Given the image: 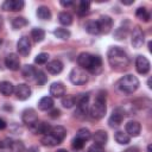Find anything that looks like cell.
Segmentation results:
<instances>
[{"label": "cell", "mask_w": 152, "mask_h": 152, "mask_svg": "<svg viewBox=\"0 0 152 152\" xmlns=\"http://www.w3.org/2000/svg\"><path fill=\"white\" fill-rule=\"evenodd\" d=\"M27 152H39V148L37 146H32V147H30L27 150Z\"/></svg>", "instance_id": "681fc988"}, {"label": "cell", "mask_w": 152, "mask_h": 152, "mask_svg": "<svg viewBox=\"0 0 152 152\" xmlns=\"http://www.w3.org/2000/svg\"><path fill=\"white\" fill-rule=\"evenodd\" d=\"M21 119H23V122L27 126V127H31L33 125H36L38 122V116H37V113L34 109L32 108H27L23 112V115H21Z\"/></svg>", "instance_id": "52a82bcc"}, {"label": "cell", "mask_w": 152, "mask_h": 152, "mask_svg": "<svg viewBox=\"0 0 152 152\" xmlns=\"http://www.w3.org/2000/svg\"><path fill=\"white\" fill-rule=\"evenodd\" d=\"M10 148H11L12 152H25V146H24L23 141H20V140L13 141Z\"/></svg>", "instance_id": "8d00e7d4"}, {"label": "cell", "mask_w": 152, "mask_h": 152, "mask_svg": "<svg viewBox=\"0 0 152 152\" xmlns=\"http://www.w3.org/2000/svg\"><path fill=\"white\" fill-rule=\"evenodd\" d=\"M0 45H1V39H0Z\"/></svg>", "instance_id": "11a10c76"}, {"label": "cell", "mask_w": 152, "mask_h": 152, "mask_svg": "<svg viewBox=\"0 0 152 152\" xmlns=\"http://www.w3.org/2000/svg\"><path fill=\"white\" fill-rule=\"evenodd\" d=\"M24 1L23 0H6L2 4V10L5 11H11V12H17L23 10L24 7Z\"/></svg>", "instance_id": "5bb4252c"}, {"label": "cell", "mask_w": 152, "mask_h": 152, "mask_svg": "<svg viewBox=\"0 0 152 152\" xmlns=\"http://www.w3.org/2000/svg\"><path fill=\"white\" fill-rule=\"evenodd\" d=\"M57 152H68L65 148H59V150H57Z\"/></svg>", "instance_id": "816d5d0a"}, {"label": "cell", "mask_w": 152, "mask_h": 152, "mask_svg": "<svg viewBox=\"0 0 152 152\" xmlns=\"http://www.w3.org/2000/svg\"><path fill=\"white\" fill-rule=\"evenodd\" d=\"M52 127L48 124V122H38V127H37V134H49L51 132Z\"/></svg>", "instance_id": "e575fe53"}, {"label": "cell", "mask_w": 152, "mask_h": 152, "mask_svg": "<svg viewBox=\"0 0 152 152\" xmlns=\"http://www.w3.org/2000/svg\"><path fill=\"white\" fill-rule=\"evenodd\" d=\"M48 61H49V55L45 52L38 53L34 58V63H37V64H45V63H48Z\"/></svg>", "instance_id": "ab89813d"}, {"label": "cell", "mask_w": 152, "mask_h": 152, "mask_svg": "<svg viewBox=\"0 0 152 152\" xmlns=\"http://www.w3.org/2000/svg\"><path fill=\"white\" fill-rule=\"evenodd\" d=\"M70 81L76 86H82L88 82V74L82 68H74L69 75Z\"/></svg>", "instance_id": "277c9868"}, {"label": "cell", "mask_w": 152, "mask_h": 152, "mask_svg": "<svg viewBox=\"0 0 152 152\" xmlns=\"http://www.w3.org/2000/svg\"><path fill=\"white\" fill-rule=\"evenodd\" d=\"M99 24V28H100V33H109L112 27H113V19L108 15H102L100 17V19L97 20Z\"/></svg>", "instance_id": "9c48e42d"}, {"label": "cell", "mask_w": 152, "mask_h": 152, "mask_svg": "<svg viewBox=\"0 0 152 152\" xmlns=\"http://www.w3.org/2000/svg\"><path fill=\"white\" fill-rule=\"evenodd\" d=\"M124 118H125V110H124V108L119 107V108L113 110L112 115L108 119V124H109L110 127H118V126L121 125Z\"/></svg>", "instance_id": "8992f818"}, {"label": "cell", "mask_w": 152, "mask_h": 152, "mask_svg": "<svg viewBox=\"0 0 152 152\" xmlns=\"http://www.w3.org/2000/svg\"><path fill=\"white\" fill-rule=\"evenodd\" d=\"M61 5H62L63 7H70V6L74 5V2H72V1H61Z\"/></svg>", "instance_id": "7dc6e473"}, {"label": "cell", "mask_w": 152, "mask_h": 152, "mask_svg": "<svg viewBox=\"0 0 152 152\" xmlns=\"http://www.w3.org/2000/svg\"><path fill=\"white\" fill-rule=\"evenodd\" d=\"M59 142H62L64 140V138L66 137V129L63 127V126H56V127H52L51 132H50Z\"/></svg>", "instance_id": "44dd1931"}, {"label": "cell", "mask_w": 152, "mask_h": 152, "mask_svg": "<svg viewBox=\"0 0 152 152\" xmlns=\"http://www.w3.org/2000/svg\"><path fill=\"white\" fill-rule=\"evenodd\" d=\"M88 152H104V148H103V146H100L97 144H93L88 148Z\"/></svg>", "instance_id": "7bdbcfd3"}, {"label": "cell", "mask_w": 152, "mask_h": 152, "mask_svg": "<svg viewBox=\"0 0 152 152\" xmlns=\"http://www.w3.org/2000/svg\"><path fill=\"white\" fill-rule=\"evenodd\" d=\"M86 31L90 34H99L100 33V28H99V24H97V20H91V21H88L86 24Z\"/></svg>", "instance_id": "f546056e"}, {"label": "cell", "mask_w": 152, "mask_h": 152, "mask_svg": "<svg viewBox=\"0 0 152 152\" xmlns=\"http://www.w3.org/2000/svg\"><path fill=\"white\" fill-rule=\"evenodd\" d=\"M31 37L33 38V40L36 43H39V42L44 40V38H45V31L43 28H40V27H36V28H33L31 31Z\"/></svg>", "instance_id": "d4e9b609"}, {"label": "cell", "mask_w": 152, "mask_h": 152, "mask_svg": "<svg viewBox=\"0 0 152 152\" xmlns=\"http://www.w3.org/2000/svg\"><path fill=\"white\" fill-rule=\"evenodd\" d=\"M121 4H124V5H132V4H134V0H129V1L121 0Z\"/></svg>", "instance_id": "f907efd6"}, {"label": "cell", "mask_w": 152, "mask_h": 152, "mask_svg": "<svg viewBox=\"0 0 152 152\" xmlns=\"http://www.w3.org/2000/svg\"><path fill=\"white\" fill-rule=\"evenodd\" d=\"M91 58H93V55H90L88 52H81L77 57V63L82 69L89 70L90 64H91Z\"/></svg>", "instance_id": "9a60e30c"}, {"label": "cell", "mask_w": 152, "mask_h": 152, "mask_svg": "<svg viewBox=\"0 0 152 152\" xmlns=\"http://www.w3.org/2000/svg\"><path fill=\"white\" fill-rule=\"evenodd\" d=\"M101 70H102V59H101V57L93 55L89 71L93 72V74H99V72H101Z\"/></svg>", "instance_id": "ffe728a7"}, {"label": "cell", "mask_w": 152, "mask_h": 152, "mask_svg": "<svg viewBox=\"0 0 152 152\" xmlns=\"http://www.w3.org/2000/svg\"><path fill=\"white\" fill-rule=\"evenodd\" d=\"M107 58H108L110 66L116 69V70L126 69L128 66V63H129L127 53L119 46L109 48V50L107 52Z\"/></svg>", "instance_id": "6da1fadb"}, {"label": "cell", "mask_w": 152, "mask_h": 152, "mask_svg": "<svg viewBox=\"0 0 152 152\" xmlns=\"http://www.w3.org/2000/svg\"><path fill=\"white\" fill-rule=\"evenodd\" d=\"M124 152H140V151H139V148H138L137 146H132V147L126 148Z\"/></svg>", "instance_id": "bcb514c9"}, {"label": "cell", "mask_w": 152, "mask_h": 152, "mask_svg": "<svg viewBox=\"0 0 152 152\" xmlns=\"http://www.w3.org/2000/svg\"><path fill=\"white\" fill-rule=\"evenodd\" d=\"M93 140H94L95 144H97V145H100V146H103V145L107 142V140H108V134H107L106 131L99 129V131H96V132L93 134Z\"/></svg>", "instance_id": "d6986e66"}, {"label": "cell", "mask_w": 152, "mask_h": 152, "mask_svg": "<svg viewBox=\"0 0 152 152\" xmlns=\"http://www.w3.org/2000/svg\"><path fill=\"white\" fill-rule=\"evenodd\" d=\"M5 64L6 66L12 70V71H17L20 68V59L19 56L17 53H8L5 58Z\"/></svg>", "instance_id": "8fae6325"}, {"label": "cell", "mask_w": 152, "mask_h": 152, "mask_svg": "<svg viewBox=\"0 0 152 152\" xmlns=\"http://www.w3.org/2000/svg\"><path fill=\"white\" fill-rule=\"evenodd\" d=\"M151 147H152V145L150 144V145L147 146V152H151Z\"/></svg>", "instance_id": "db71d44e"}, {"label": "cell", "mask_w": 152, "mask_h": 152, "mask_svg": "<svg viewBox=\"0 0 152 152\" xmlns=\"http://www.w3.org/2000/svg\"><path fill=\"white\" fill-rule=\"evenodd\" d=\"M53 107V100L50 96H44L38 102V108L40 110H49Z\"/></svg>", "instance_id": "7402d4cb"}, {"label": "cell", "mask_w": 152, "mask_h": 152, "mask_svg": "<svg viewBox=\"0 0 152 152\" xmlns=\"http://www.w3.org/2000/svg\"><path fill=\"white\" fill-rule=\"evenodd\" d=\"M114 138H115V141H116L118 144H120V145H126V144H128L129 140H131V137H129L126 132H122V131H118V132L115 133Z\"/></svg>", "instance_id": "cb8c5ba5"}, {"label": "cell", "mask_w": 152, "mask_h": 152, "mask_svg": "<svg viewBox=\"0 0 152 152\" xmlns=\"http://www.w3.org/2000/svg\"><path fill=\"white\" fill-rule=\"evenodd\" d=\"M76 138H78L80 140H82V141L86 142V141H88V140L91 138V133H90V131H89L88 128L83 127V128H80V129L77 131Z\"/></svg>", "instance_id": "d6a6232c"}, {"label": "cell", "mask_w": 152, "mask_h": 152, "mask_svg": "<svg viewBox=\"0 0 152 152\" xmlns=\"http://www.w3.org/2000/svg\"><path fill=\"white\" fill-rule=\"evenodd\" d=\"M88 102H89V95L88 94H81L77 99L75 97V104H77V109L75 114L86 116L88 112Z\"/></svg>", "instance_id": "5b68a950"}, {"label": "cell", "mask_w": 152, "mask_h": 152, "mask_svg": "<svg viewBox=\"0 0 152 152\" xmlns=\"http://www.w3.org/2000/svg\"><path fill=\"white\" fill-rule=\"evenodd\" d=\"M21 74H23V76H24L26 80H32V78L36 76V70H34V68H33L32 65L26 64V65L23 66Z\"/></svg>", "instance_id": "4316f807"}, {"label": "cell", "mask_w": 152, "mask_h": 152, "mask_svg": "<svg viewBox=\"0 0 152 152\" xmlns=\"http://www.w3.org/2000/svg\"><path fill=\"white\" fill-rule=\"evenodd\" d=\"M135 15L138 19L142 20V21H148L151 15H150V12L145 8V7H139L137 11H135Z\"/></svg>", "instance_id": "1f68e13d"}, {"label": "cell", "mask_w": 152, "mask_h": 152, "mask_svg": "<svg viewBox=\"0 0 152 152\" xmlns=\"http://www.w3.org/2000/svg\"><path fill=\"white\" fill-rule=\"evenodd\" d=\"M0 93L4 96H10L12 93H14V86L10 81H2L0 82Z\"/></svg>", "instance_id": "603a6c76"}, {"label": "cell", "mask_w": 152, "mask_h": 152, "mask_svg": "<svg viewBox=\"0 0 152 152\" xmlns=\"http://www.w3.org/2000/svg\"><path fill=\"white\" fill-rule=\"evenodd\" d=\"M50 95L53 97H63L65 95V87L62 82H53L50 86Z\"/></svg>", "instance_id": "2e32d148"}, {"label": "cell", "mask_w": 152, "mask_h": 152, "mask_svg": "<svg viewBox=\"0 0 152 152\" xmlns=\"http://www.w3.org/2000/svg\"><path fill=\"white\" fill-rule=\"evenodd\" d=\"M83 146H84V141L80 140L76 137L72 139V148L74 150H81V148H83Z\"/></svg>", "instance_id": "b9f144b4"}, {"label": "cell", "mask_w": 152, "mask_h": 152, "mask_svg": "<svg viewBox=\"0 0 152 152\" xmlns=\"http://www.w3.org/2000/svg\"><path fill=\"white\" fill-rule=\"evenodd\" d=\"M46 69L50 74L52 75H57L59 74L62 70H63V64L61 61L58 59H53V61H50L48 64H46Z\"/></svg>", "instance_id": "ac0fdd59"}, {"label": "cell", "mask_w": 152, "mask_h": 152, "mask_svg": "<svg viewBox=\"0 0 152 152\" xmlns=\"http://www.w3.org/2000/svg\"><path fill=\"white\" fill-rule=\"evenodd\" d=\"M12 140L11 139H5L4 141H2V144H1V147H7V148H10L11 147V145H12Z\"/></svg>", "instance_id": "f6af8a7d"}, {"label": "cell", "mask_w": 152, "mask_h": 152, "mask_svg": "<svg viewBox=\"0 0 152 152\" xmlns=\"http://www.w3.org/2000/svg\"><path fill=\"white\" fill-rule=\"evenodd\" d=\"M53 34H55L57 38L62 39V40H68V39L70 38V36H71L70 31L66 30V28H63V27H57V28L53 31Z\"/></svg>", "instance_id": "484cf974"}, {"label": "cell", "mask_w": 152, "mask_h": 152, "mask_svg": "<svg viewBox=\"0 0 152 152\" xmlns=\"http://www.w3.org/2000/svg\"><path fill=\"white\" fill-rule=\"evenodd\" d=\"M1 27H2V17L0 15V30H1Z\"/></svg>", "instance_id": "f5cc1de1"}, {"label": "cell", "mask_w": 152, "mask_h": 152, "mask_svg": "<svg viewBox=\"0 0 152 152\" xmlns=\"http://www.w3.org/2000/svg\"><path fill=\"white\" fill-rule=\"evenodd\" d=\"M141 126L138 121H128L126 124V133L129 137H138L140 134Z\"/></svg>", "instance_id": "e0dca14e"}, {"label": "cell", "mask_w": 152, "mask_h": 152, "mask_svg": "<svg viewBox=\"0 0 152 152\" xmlns=\"http://www.w3.org/2000/svg\"><path fill=\"white\" fill-rule=\"evenodd\" d=\"M37 15L42 20H49L51 18V12L46 6H40L37 10Z\"/></svg>", "instance_id": "f1b7e54d"}, {"label": "cell", "mask_w": 152, "mask_h": 152, "mask_svg": "<svg viewBox=\"0 0 152 152\" xmlns=\"http://www.w3.org/2000/svg\"><path fill=\"white\" fill-rule=\"evenodd\" d=\"M14 93L19 100L24 101L31 96V88L25 83H20L14 88Z\"/></svg>", "instance_id": "7c38bea8"}, {"label": "cell", "mask_w": 152, "mask_h": 152, "mask_svg": "<svg viewBox=\"0 0 152 152\" xmlns=\"http://www.w3.org/2000/svg\"><path fill=\"white\" fill-rule=\"evenodd\" d=\"M144 44V32L139 26H135L132 31V45L134 48H141Z\"/></svg>", "instance_id": "4fadbf2b"}, {"label": "cell", "mask_w": 152, "mask_h": 152, "mask_svg": "<svg viewBox=\"0 0 152 152\" xmlns=\"http://www.w3.org/2000/svg\"><path fill=\"white\" fill-rule=\"evenodd\" d=\"M62 104L65 108H71L75 104V97L70 96V95H65L62 97Z\"/></svg>", "instance_id": "74e56055"}, {"label": "cell", "mask_w": 152, "mask_h": 152, "mask_svg": "<svg viewBox=\"0 0 152 152\" xmlns=\"http://www.w3.org/2000/svg\"><path fill=\"white\" fill-rule=\"evenodd\" d=\"M106 110H107V107H106V91L104 90H100L96 95V99L90 108V115L91 118L96 119V120H100L106 114Z\"/></svg>", "instance_id": "7a4b0ae2"}, {"label": "cell", "mask_w": 152, "mask_h": 152, "mask_svg": "<svg viewBox=\"0 0 152 152\" xmlns=\"http://www.w3.org/2000/svg\"><path fill=\"white\" fill-rule=\"evenodd\" d=\"M36 80H37V82H38V84H44L45 82H46V80H48V77L45 76V74L42 71V70H36Z\"/></svg>", "instance_id": "60d3db41"}, {"label": "cell", "mask_w": 152, "mask_h": 152, "mask_svg": "<svg viewBox=\"0 0 152 152\" xmlns=\"http://www.w3.org/2000/svg\"><path fill=\"white\" fill-rule=\"evenodd\" d=\"M17 49L21 56H27L31 51V42H30L28 37L23 36L17 43Z\"/></svg>", "instance_id": "30bf717a"}, {"label": "cell", "mask_w": 152, "mask_h": 152, "mask_svg": "<svg viewBox=\"0 0 152 152\" xmlns=\"http://www.w3.org/2000/svg\"><path fill=\"white\" fill-rule=\"evenodd\" d=\"M27 25V20L24 17H15L12 19V27L14 30H19Z\"/></svg>", "instance_id": "836d02e7"}, {"label": "cell", "mask_w": 152, "mask_h": 152, "mask_svg": "<svg viewBox=\"0 0 152 152\" xmlns=\"http://www.w3.org/2000/svg\"><path fill=\"white\" fill-rule=\"evenodd\" d=\"M118 88L125 94H133L139 88V80L134 75H125L118 81Z\"/></svg>", "instance_id": "3957f363"}, {"label": "cell", "mask_w": 152, "mask_h": 152, "mask_svg": "<svg viewBox=\"0 0 152 152\" xmlns=\"http://www.w3.org/2000/svg\"><path fill=\"white\" fill-rule=\"evenodd\" d=\"M59 115H61V110H59V109H52V110L50 112V116H51L52 119L58 118Z\"/></svg>", "instance_id": "ee69618b"}, {"label": "cell", "mask_w": 152, "mask_h": 152, "mask_svg": "<svg viewBox=\"0 0 152 152\" xmlns=\"http://www.w3.org/2000/svg\"><path fill=\"white\" fill-rule=\"evenodd\" d=\"M40 141H42L43 145H45V146H51V147H52V146H56V145H58V144H61L51 133H50V134H45V135L42 138Z\"/></svg>", "instance_id": "83f0119b"}, {"label": "cell", "mask_w": 152, "mask_h": 152, "mask_svg": "<svg viewBox=\"0 0 152 152\" xmlns=\"http://www.w3.org/2000/svg\"><path fill=\"white\" fill-rule=\"evenodd\" d=\"M58 20H59V23H61L62 25L69 26V25H71V23H72V17H71V14L68 13V12H61V13L58 14Z\"/></svg>", "instance_id": "4dcf8cb0"}, {"label": "cell", "mask_w": 152, "mask_h": 152, "mask_svg": "<svg viewBox=\"0 0 152 152\" xmlns=\"http://www.w3.org/2000/svg\"><path fill=\"white\" fill-rule=\"evenodd\" d=\"M6 126H7L6 121H5L4 119H1V118H0V129H5V128H6Z\"/></svg>", "instance_id": "c3c4849f"}, {"label": "cell", "mask_w": 152, "mask_h": 152, "mask_svg": "<svg viewBox=\"0 0 152 152\" xmlns=\"http://www.w3.org/2000/svg\"><path fill=\"white\" fill-rule=\"evenodd\" d=\"M150 61L145 56H138L135 58V69L140 75H146L150 71Z\"/></svg>", "instance_id": "ba28073f"}, {"label": "cell", "mask_w": 152, "mask_h": 152, "mask_svg": "<svg viewBox=\"0 0 152 152\" xmlns=\"http://www.w3.org/2000/svg\"><path fill=\"white\" fill-rule=\"evenodd\" d=\"M89 8H90V2L82 0V1L80 2V5H78V10H77V13H78L80 15H86V14H88V12H89Z\"/></svg>", "instance_id": "d590c367"}, {"label": "cell", "mask_w": 152, "mask_h": 152, "mask_svg": "<svg viewBox=\"0 0 152 152\" xmlns=\"http://www.w3.org/2000/svg\"><path fill=\"white\" fill-rule=\"evenodd\" d=\"M114 36H115V39H118V40H121V39H125V37L127 36V27H119V28H116V31H115V33H114Z\"/></svg>", "instance_id": "f35d334b"}]
</instances>
